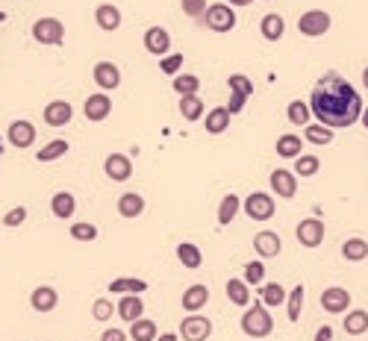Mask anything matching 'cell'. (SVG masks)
Segmentation results:
<instances>
[{
  "label": "cell",
  "mask_w": 368,
  "mask_h": 341,
  "mask_svg": "<svg viewBox=\"0 0 368 341\" xmlns=\"http://www.w3.org/2000/svg\"><path fill=\"white\" fill-rule=\"evenodd\" d=\"M309 112L318 118V124L330 130H345L359 121L362 97L339 71H327L309 91Z\"/></svg>",
  "instance_id": "cell-1"
},
{
  "label": "cell",
  "mask_w": 368,
  "mask_h": 341,
  "mask_svg": "<svg viewBox=\"0 0 368 341\" xmlns=\"http://www.w3.org/2000/svg\"><path fill=\"white\" fill-rule=\"evenodd\" d=\"M242 332L251 338H268L274 332V318H272V312H268V306H262V300L248 306V312L242 315Z\"/></svg>",
  "instance_id": "cell-2"
},
{
  "label": "cell",
  "mask_w": 368,
  "mask_h": 341,
  "mask_svg": "<svg viewBox=\"0 0 368 341\" xmlns=\"http://www.w3.org/2000/svg\"><path fill=\"white\" fill-rule=\"evenodd\" d=\"M33 39L44 47H59L65 41V24L54 15H47V18H39L33 24Z\"/></svg>",
  "instance_id": "cell-3"
},
{
  "label": "cell",
  "mask_w": 368,
  "mask_h": 341,
  "mask_svg": "<svg viewBox=\"0 0 368 341\" xmlns=\"http://www.w3.org/2000/svg\"><path fill=\"white\" fill-rule=\"evenodd\" d=\"M201 21L207 24V30H212V33H230L236 27V9L227 6V4H209Z\"/></svg>",
  "instance_id": "cell-4"
},
{
  "label": "cell",
  "mask_w": 368,
  "mask_h": 341,
  "mask_svg": "<svg viewBox=\"0 0 368 341\" xmlns=\"http://www.w3.org/2000/svg\"><path fill=\"white\" fill-rule=\"evenodd\" d=\"M242 209H244V215H248L251 221H272L277 206H274V198H272V194H265V191H251L248 198H244Z\"/></svg>",
  "instance_id": "cell-5"
},
{
  "label": "cell",
  "mask_w": 368,
  "mask_h": 341,
  "mask_svg": "<svg viewBox=\"0 0 368 341\" xmlns=\"http://www.w3.org/2000/svg\"><path fill=\"white\" fill-rule=\"evenodd\" d=\"M330 27H333V18H330V12H324V9H309V12H304V15L298 18V30H301L307 39L324 36Z\"/></svg>",
  "instance_id": "cell-6"
},
{
  "label": "cell",
  "mask_w": 368,
  "mask_h": 341,
  "mask_svg": "<svg viewBox=\"0 0 368 341\" xmlns=\"http://www.w3.org/2000/svg\"><path fill=\"white\" fill-rule=\"evenodd\" d=\"M183 341H207L212 335V321L207 315H186L180 321V332H177Z\"/></svg>",
  "instance_id": "cell-7"
},
{
  "label": "cell",
  "mask_w": 368,
  "mask_h": 341,
  "mask_svg": "<svg viewBox=\"0 0 368 341\" xmlns=\"http://www.w3.org/2000/svg\"><path fill=\"white\" fill-rule=\"evenodd\" d=\"M294 238H298L307 250L322 248V241H324V221H318V218H304V221L294 227Z\"/></svg>",
  "instance_id": "cell-8"
},
{
  "label": "cell",
  "mask_w": 368,
  "mask_h": 341,
  "mask_svg": "<svg viewBox=\"0 0 368 341\" xmlns=\"http://www.w3.org/2000/svg\"><path fill=\"white\" fill-rule=\"evenodd\" d=\"M83 115H86V121H91V124H101V121H106L112 115V97L106 91L89 94L86 103H83Z\"/></svg>",
  "instance_id": "cell-9"
},
{
  "label": "cell",
  "mask_w": 368,
  "mask_h": 341,
  "mask_svg": "<svg viewBox=\"0 0 368 341\" xmlns=\"http://www.w3.org/2000/svg\"><path fill=\"white\" fill-rule=\"evenodd\" d=\"M36 124H30L27 118H18V121H12L9 124V130H6V138H9V144L12 148H33L36 144Z\"/></svg>",
  "instance_id": "cell-10"
},
{
  "label": "cell",
  "mask_w": 368,
  "mask_h": 341,
  "mask_svg": "<svg viewBox=\"0 0 368 341\" xmlns=\"http://www.w3.org/2000/svg\"><path fill=\"white\" fill-rule=\"evenodd\" d=\"M322 309L330 315H345L351 309V291L342 285H330L322 291Z\"/></svg>",
  "instance_id": "cell-11"
},
{
  "label": "cell",
  "mask_w": 368,
  "mask_h": 341,
  "mask_svg": "<svg viewBox=\"0 0 368 341\" xmlns=\"http://www.w3.org/2000/svg\"><path fill=\"white\" fill-rule=\"evenodd\" d=\"M104 170H106V177H109L112 183H127V180L133 177V162H130V156H124V153H109V156L104 159Z\"/></svg>",
  "instance_id": "cell-12"
},
{
  "label": "cell",
  "mask_w": 368,
  "mask_h": 341,
  "mask_svg": "<svg viewBox=\"0 0 368 341\" xmlns=\"http://www.w3.org/2000/svg\"><path fill=\"white\" fill-rule=\"evenodd\" d=\"M272 191L274 194H280L283 200H292L294 194H298V177H294V170H286V168H280V170H272Z\"/></svg>",
  "instance_id": "cell-13"
},
{
  "label": "cell",
  "mask_w": 368,
  "mask_h": 341,
  "mask_svg": "<svg viewBox=\"0 0 368 341\" xmlns=\"http://www.w3.org/2000/svg\"><path fill=\"white\" fill-rule=\"evenodd\" d=\"M144 51L147 54H154V56H168V51H171V36H168V30L165 27H151V30H144Z\"/></svg>",
  "instance_id": "cell-14"
},
{
  "label": "cell",
  "mask_w": 368,
  "mask_h": 341,
  "mask_svg": "<svg viewBox=\"0 0 368 341\" xmlns=\"http://www.w3.org/2000/svg\"><path fill=\"white\" fill-rule=\"evenodd\" d=\"M254 250L259 253V259H274L283 250V241L274 230H262V233L254 235Z\"/></svg>",
  "instance_id": "cell-15"
},
{
  "label": "cell",
  "mask_w": 368,
  "mask_h": 341,
  "mask_svg": "<svg viewBox=\"0 0 368 341\" xmlns=\"http://www.w3.org/2000/svg\"><path fill=\"white\" fill-rule=\"evenodd\" d=\"M44 121L47 127H68L74 121V106L68 101H51L44 106Z\"/></svg>",
  "instance_id": "cell-16"
},
{
  "label": "cell",
  "mask_w": 368,
  "mask_h": 341,
  "mask_svg": "<svg viewBox=\"0 0 368 341\" xmlns=\"http://www.w3.org/2000/svg\"><path fill=\"white\" fill-rule=\"evenodd\" d=\"M30 306L36 309V312H54L56 306H59V291L54 288V285H36L33 288V295H30Z\"/></svg>",
  "instance_id": "cell-17"
},
{
  "label": "cell",
  "mask_w": 368,
  "mask_h": 341,
  "mask_svg": "<svg viewBox=\"0 0 368 341\" xmlns=\"http://www.w3.org/2000/svg\"><path fill=\"white\" fill-rule=\"evenodd\" d=\"M91 77H94V83L101 86L104 91H112V88L121 86V71H118L115 62H97L94 71H91Z\"/></svg>",
  "instance_id": "cell-18"
},
{
  "label": "cell",
  "mask_w": 368,
  "mask_h": 341,
  "mask_svg": "<svg viewBox=\"0 0 368 341\" xmlns=\"http://www.w3.org/2000/svg\"><path fill=\"white\" fill-rule=\"evenodd\" d=\"M115 312H118V318H121V321H127V324L139 321V318H141V312H144L141 295H121V300H118Z\"/></svg>",
  "instance_id": "cell-19"
},
{
  "label": "cell",
  "mask_w": 368,
  "mask_h": 341,
  "mask_svg": "<svg viewBox=\"0 0 368 341\" xmlns=\"http://www.w3.org/2000/svg\"><path fill=\"white\" fill-rule=\"evenodd\" d=\"M180 303H183V309L186 312H201L207 303H209V288L207 285H189L186 291H183V297H180Z\"/></svg>",
  "instance_id": "cell-20"
},
{
  "label": "cell",
  "mask_w": 368,
  "mask_h": 341,
  "mask_svg": "<svg viewBox=\"0 0 368 341\" xmlns=\"http://www.w3.org/2000/svg\"><path fill=\"white\" fill-rule=\"evenodd\" d=\"M94 24L101 27L104 33H115L118 27H121V12H118V6H112V4H101L94 9Z\"/></svg>",
  "instance_id": "cell-21"
},
{
  "label": "cell",
  "mask_w": 368,
  "mask_h": 341,
  "mask_svg": "<svg viewBox=\"0 0 368 341\" xmlns=\"http://www.w3.org/2000/svg\"><path fill=\"white\" fill-rule=\"evenodd\" d=\"M230 118H233V115H230L224 106H215L212 112H207V115H204V130H207L209 136H221V133H227Z\"/></svg>",
  "instance_id": "cell-22"
},
{
  "label": "cell",
  "mask_w": 368,
  "mask_h": 341,
  "mask_svg": "<svg viewBox=\"0 0 368 341\" xmlns=\"http://www.w3.org/2000/svg\"><path fill=\"white\" fill-rule=\"evenodd\" d=\"M259 33H262L265 41H280L283 33H286V21H283V15L268 12V15L259 21Z\"/></svg>",
  "instance_id": "cell-23"
},
{
  "label": "cell",
  "mask_w": 368,
  "mask_h": 341,
  "mask_svg": "<svg viewBox=\"0 0 368 341\" xmlns=\"http://www.w3.org/2000/svg\"><path fill=\"white\" fill-rule=\"evenodd\" d=\"M274 151H277L280 159H298L301 151H304V138H301V136H294V133H286V136L277 138Z\"/></svg>",
  "instance_id": "cell-24"
},
{
  "label": "cell",
  "mask_w": 368,
  "mask_h": 341,
  "mask_svg": "<svg viewBox=\"0 0 368 341\" xmlns=\"http://www.w3.org/2000/svg\"><path fill=\"white\" fill-rule=\"evenodd\" d=\"M51 212L56 218H62V221L74 218V212H77V200H74V194L71 191H56L51 198Z\"/></svg>",
  "instance_id": "cell-25"
},
{
  "label": "cell",
  "mask_w": 368,
  "mask_h": 341,
  "mask_svg": "<svg viewBox=\"0 0 368 341\" xmlns=\"http://www.w3.org/2000/svg\"><path fill=\"white\" fill-rule=\"evenodd\" d=\"M144 212V198L139 191H127L118 198V215L121 218H139Z\"/></svg>",
  "instance_id": "cell-26"
},
{
  "label": "cell",
  "mask_w": 368,
  "mask_h": 341,
  "mask_svg": "<svg viewBox=\"0 0 368 341\" xmlns=\"http://www.w3.org/2000/svg\"><path fill=\"white\" fill-rule=\"evenodd\" d=\"M106 288H109V295H144L147 283L144 280H136V277H118Z\"/></svg>",
  "instance_id": "cell-27"
},
{
  "label": "cell",
  "mask_w": 368,
  "mask_h": 341,
  "mask_svg": "<svg viewBox=\"0 0 368 341\" xmlns=\"http://www.w3.org/2000/svg\"><path fill=\"white\" fill-rule=\"evenodd\" d=\"M259 300H262V306H268V309H277V306L286 303V291H283L280 283H262V285H259Z\"/></svg>",
  "instance_id": "cell-28"
},
{
  "label": "cell",
  "mask_w": 368,
  "mask_h": 341,
  "mask_svg": "<svg viewBox=\"0 0 368 341\" xmlns=\"http://www.w3.org/2000/svg\"><path fill=\"white\" fill-rule=\"evenodd\" d=\"M177 259H180V265L192 268V271H198V268L204 265L201 248H198V245H192V241H180V245H177Z\"/></svg>",
  "instance_id": "cell-29"
},
{
  "label": "cell",
  "mask_w": 368,
  "mask_h": 341,
  "mask_svg": "<svg viewBox=\"0 0 368 341\" xmlns=\"http://www.w3.org/2000/svg\"><path fill=\"white\" fill-rule=\"evenodd\" d=\"M180 115H183L186 121H201V118L207 115L204 101H201L198 94H183V97H180Z\"/></svg>",
  "instance_id": "cell-30"
},
{
  "label": "cell",
  "mask_w": 368,
  "mask_h": 341,
  "mask_svg": "<svg viewBox=\"0 0 368 341\" xmlns=\"http://www.w3.org/2000/svg\"><path fill=\"white\" fill-rule=\"evenodd\" d=\"M133 341H156V335H159V330H156V321H151V318H139V321H133L130 324V332H127Z\"/></svg>",
  "instance_id": "cell-31"
},
{
  "label": "cell",
  "mask_w": 368,
  "mask_h": 341,
  "mask_svg": "<svg viewBox=\"0 0 368 341\" xmlns=\"http://www.w3.org/2000/svg\"><path fill=\"white\" fill-rule=\"evenodd\" d=\"M304 297H307V288H304V285H294L289 295H286V315H289V321H292V324L301 318V312H304Z\"/></svg>",
  "instance_id": "cell-32"
},
{
  "label": "cell",
  "mask_w": 368,
  "mask_h": 341,
  "mask_svg": "<svg viewBox=\"0 0 368 341\" xmlns=\"http://www.w3.org/2000/svg\"><path fill=\"white\" fill-rule=\"evenodd\" d=\"M348 335H362L368 332V312L365 309H354V312H345V321H342Z\"/></svg>",
  "instance_id": "cell-33"
},
{
  "label": "cell",
  "mask_w": 368,
  "mask_h": 341,
  "mask_svg": "<svg viewBox=\"0 0 368 341\" xmlns=\"http://www.w3.org/2000/svg\"><path fill=\"white\" fill-rule=\"evenodd\" d=\"M239 209H242V200L236 198V194H224V198H221V206H218V224L221 227L233 224V218L239 215Z\"/></svg>",
  "instance_id": "cell-34"
},
{
  "label": "cell",
  "mask_w": 368,
  "mask_h": 341,
  "mask_svg": "<svg viewBox=\"0 0 368 341\" xmlns=\"http://www.w3.org/2000/svg\"><path fill=\"white\" fill-rule=\"evenodd\" d=\"M342 256L348 262H365L368 259V241L365 238H348L345 245H342Z\"/></svg>",
  "instance_id": "cell-35"
},
{
  "label": "cell",
  "mask_w": 368,
  "mask_h": 341,
  "mask_svg": "<svg viewBox=\"0 0 368 341\" xmlns=\"http://www.w3.org/2000/svg\"><path fill=\"white\" fill-rule=\"evenodd\" d=\"M227 297H230V303H236V306H248V303H251V288H248V283H244V280H227Z\"/></svg>",
  "instance_id": "cell-36"
},
{
  "label": "cell",
  "mask_w": 368,
  "mask_h": 341,
  "mask_svg": "<svg viewBox=\"0 0 368 341\" xmlns=\"http://www.w3.org/2000/svg\"><path fill=\"white\" fill-rule=\"evenodd\" d=\"M286 115H289V121H292L294 127H307V124H309V118H312L307 101H292L289 109H286Z\"/></svg>",
  "instance_id": "cell-37"
},
{
  "label": "cell",
  "mask_w": 368,
  "mask_h": 341,
  "mask_svg": "<svg viewBox=\"0 0 368 341\" xmlns=\"http://www.w3.org/2000/svg\"><path fill=\"white\" fill-rule=\"evenodd\" d=\"M68 148H71V144H68L65 138H54L51 144H47V148H41V151L36 153V159H39V162H54V159H62V156L68 153Z\"/></svg>",
  "instance_id": "cell-38"
},
{
  "label": "cell",
  "mask_w": 368,
  "mask_h": 341,
  "mask_svg": "<svg viewBox=\"0 0 368 341\" xmlns=\"http://www.w3.org/2000/svg\"><path fill=\"white\" fill-rule=\"evenodd\" d=\"M318 168H322V159H318V156H312V153H301L298 156V162H294V177H315L318 174Z\"/></svg>",
  "instance_id": "cell-39"
},
{
  "label": "cell",
  "mask_w": 368,
  "mask_h": 341,
  "mask_svg": "<svg viewBox=\"0 0 368 341\" xmlns=\"http://www.w3.org/2000/svg\"><path fill=\"white\" fill-rule=\"evenodd\" d=\"M304 130H307V141H312V144H330L336 136V130H330L324 124H307Z\"/></svg>",
  "instance_id": "cell-40"
},
{
  "label": "cell",
  "mask_w": 368,
  "mask_h": 341,
  "mask_svg": "<svg viewBox=\"0 0 368 341\" xmlns=\"http://www.w3.org/2000/svg\"><path fill=\"white\" fill-rule=\"evenodd\" d=\"M174 91L183 97V94H198L201 91V77L194 74H177L174 77Z\"/></svg>",
  "instance_id": "cell-41"
},
{
  "label": "cell",
  "mask_w": 368,
  "mask_h": 341,
  "mask_svg": "<svg viewBox=\"0 0 368 341\" xmlns=\"http://www.w3.org/2000/svg\"><path fill=\"white\" fill-rule=\"evenodd\" d=\"M180 68H183V54H168V56L159 59V71L165 77H177Z\"/></svg>",
  "instance_id": "cell-42"
},
{
  "label": "cell",
  "mask_w": 368,
  "mask_h": 341,
  "mask_svg": "<svg viewBox=\"0 0 368 341\" xmlns=\"http://www.w3.org/2000/svg\"><path fill=\"white\" fill-rule=\"evenodd\" d=\"M244 283L259 288L265 283V265L262 262H248V265H244Z\"/></svg>",
  "instance_id": "cell-43"
},
{
  "label": "cell",
  "mask_w": 368,
  "mask_h": 341,
  "mask_svg": "<svg viewBox=\"0 0 368 341\" xmlns=\"http://www.w3.org/2000/svg\"><path fill=\"white\" fill-rule=\"evenodd\" d=\"M71 238L74 241H94L97 238V227L86 224V221H77V224H71Z\"/></svg>",
  "instance_id": "cell-44"
},
{
  "label": "cell",
  "mask_w": 368,
  "mask_h": 341,
  "mask_svg": "<svg viewBox=\"0 0 368 341\" xmlns=\"http://www.w3.org/2000/svg\"><path fill=\"white\" fill-rule=\"evenodd\" d=\"M227 86H230V91H236V94H244V97H251L254 94V83L244 77V74H233V77H227Z\"/></svg>",
  "instance_id": "cell-45"
},
{
  "label": "cell",
  "mask_w": 368,
  "mask_h": 341,
  "mask_svg": "<svg viewBox=\"0 0 368 341\" xmlns=\"http://www.w3.org/2000/svg\"><path fill=\"white\" fill-rule=\"evenodd\" d=\"M91 315H94V321H109L112 315H115V303H112V300H106V297L94 300V306H91Z\"/></svg>",
  "instance_id": "cell-46"
},
{
  "label": "cell",
  "mask_w": 368,
  "mask_h": 341,
  "mask_svg": "<svg viewBox=\"0 0 368 341\" xmlns=\"http://www.w3.org/2000/svg\"><path fill=\"white\" fill-rule=\"evenodd\" d=\"M24 221H27V209L24 206H15V209H9L4 218H0V224L4 227H21Z\"/></svg>",
  "instance_id": "cell-47"
},
{
  "label": "cell",
  "mask_w": 368,
  "mask_h": 341,
  "mask_svg": "<svg viewBox=\"0 0 368 341\" xmlns=\"http://www.w3.org/2000/svg\"><path fill=\"white\" fill-rule=\"evenodd\" d=\"M180 6H183V12L189 15V18H204V12H207V0H180Z\"/></svg>",
  "instance_id": "cell-48"
},
{
  "label": "cell",
  "mask_w": 368,
  "mask_h": 341,
  "mask_svg": "<svg viewBox=\"0 0 368 341\" xmlns=\"http://www.w3.org/2000/svg\"><path fill=\"white\" fill-rule=\"evenodd\" d=\"M244 103H248V97H244V94H236V91H233V94H230V103H227L224 109H227L230 115H239V112L244 109Z\"/></svg>",
  "instance_id": "cell-49"
},
{
  "label": "cell",
  "mask_w": 368,
  "mask_h": 341,
  "mask_svg": "<svg viewBox=\"0 0 368 341\" xmlns=\"http://www.w3.org/2000/svg\"><path fill=\"white\" fill-rule=\"evenodd\" d=\"M130 335L124 332V330H118V327H109V330H104V335H101V341H127Z\"/></svg>",
  "instance_id": "cell-50"
},
{
  "label": "cell",
  "mask_w": 368,
  "mask_h": 341,
  "mask_svg": "<svg viewBox=\"0 0 368 341\" xmlns=\"http://www.w3.org/2000/svg\"><path fill=\"white\" fill-rule=\"evenodd\" d=\"M315 341H333V327H318V332H315Z\"/></svg>",
  "instance_id": "cell-51"
},
{
  "label": "cell",
  "mask_w": 368,
  "mask_h": 341,
  "mask_svg": "<svg viewBox=\"0 0 368 341\" xmlns=\"http://www.w3.org/2000/svg\"><path fill=\"white\" fill-rule=\"evenodd\" d=\"M180 335L177 332H165V335H156V341H177Z\"/></svg>",
  "instance_id": "cell-52"
},
{
  "label": "cell",
  "mask_w": 368,
  "mask_h": 341,
  "mask_svg": "<svg viewBox=\"0 0 368 341\" xmlns=\"http://www.w3.org/2000/svg\"><path fill=\"white\" fill-rule=\"evenodd\" d=\"M251 0H227V6H248Z\"/></svg>",
  "instance_id": "cell-53"
},
{
  "label": "cell",
  "mask_w": 368,
  "mask_h": 341,
  "mask_svg": "<svg viewBox=\"0 0 368 341\" xmlns=\"http://www.w3.org/2000/svg\"><path fill=\"white\" fill-rule=\"evenodd\" d=\"M359 121H362V127L368 130V106H362V115H359Z\"/></svg>",
  "instance_id": "cell-54"
},
{
  "label": "cell",
  "mask_w": 368,
  "mask_h": 341,
  "mask_svg": "<svg viewBox=\"0 0 368 341\" xmlns=\"http://www.w3.org/2000/svg\"><path fill=\"white\" fill-rule=\"evenodd\" d=\"M362 86L368 88V65H365V71H362Z\"/></svg>",
  "instance_id": "cell-55"
},
{
  "label": "cell",
  "mask_w": 368,
  "mask_h": 341,
  "mask_svg": "<svg viewBox=\"0 0 368 341\" xmlns=\"http://www.w3.org/2000/svg\"><path fill=\"white\" fill-rule=\"evenodd\" d=\"M4 21H6V15H4V12H0V24H4Z\"/></svg>",
  "instance_id": "cell-56"
}]
</instances>
